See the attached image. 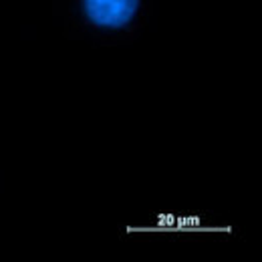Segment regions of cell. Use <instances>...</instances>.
Instances as JSON below:
<instances>
[{
	"instance_id": "cell-1",
	"label": "cell",
	"mask_w": 262,
	"mask_h": 262,
	"mask_svg": "<svg viewBox=\"0 0 262 262\" xmlns=\"http://www.w3.org/2000/svg\"><path fill=\"white\" fill-rule=\"evenodd\" d=\"M89 16L103 27H121L137 8V0H85Z\"/></svg>"
}]
</instances>
